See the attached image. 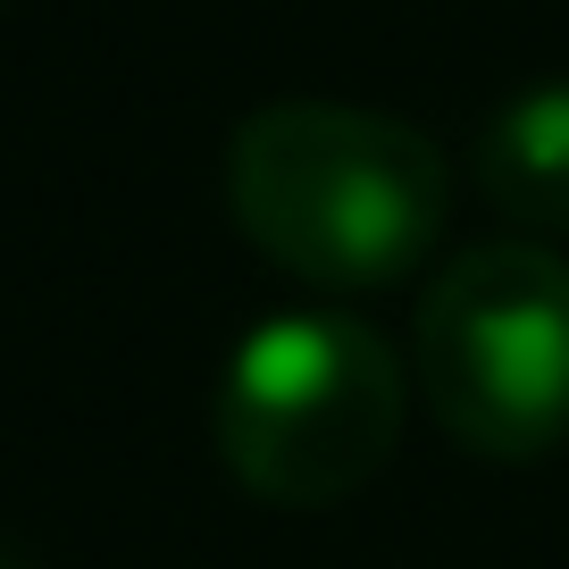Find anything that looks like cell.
Here are the masks:
<instances>
[{
    "label": "cell",
    "instance_id": "3",
    "mask_svg": "<svg viewBox=\"0 0 569 569\" xmlns=\"http://www.w3.org/2000/svg\"><path fill=\"white\" fill-rule=\"evenodd\" d=\"M419 393L478 461H545L569 445V260L495 234L419 293Z\"/></svg>",
    "mask_w": 569,
    "mask_h": 569
},
{
    "label": "cell",
    "instance_id": "5",
    "mask_svg": "<svg viewBox=\"0 0 569 569\" xmlns=\"http://www.w3.org/2000/svg\"><path fill=\"white\" fill-rule=\"evenodd\" d=\"M0 569H34V561H26V552H9V545H0Z\"/></svg>",
    "mask_w": 569,
    "mask_h": 569
},
{
    "label": "cell",
    "instance_id": "1",
    "mask_svg": "<svg viewBox=\"0 0 569 569\" xmlns=\"http://www.w3.org/2000/svg\"><path fill=\"white\" fill-rule=\"evenodd\" d=\"M227 210L260 260L319 293H377L445 243L452 168L410 118L268 101L227 142Z\"/></svg>",
    "mask_w": 569,
    "mask_h": 569
},
{
    "label": "cell",
    "instance_id": "4",
    "mask_svg": "<svg viewBox=\"0 0 569 569\" xmlns=\"http://www.w3.org/2000/svg\"><path fill=\"white\" fill-rule=\"evenodd\" d=\"M469 168H478V193L495 201L519 234H536V243L569 234V76L519 84L511 101L486 118Z\"/></svg>",
    "mask_w": 569,
    "mask_h": 569
},
{
    "label": "cell",
    "instance_id": "2",
    "mask_svg": "<svg viewBox=\"0 0 569 569\" xmlns=\"http://www.w3.org/2000/svg\"><path fill=\"white\" fill-rule=\"evenodd\" d=\"M210 436L243 495L284 511L352 502L402 445V360L352 310H277L218 369Z\"/></svg>",
    "mask_w": 569,
    "mask_h": 569
}]
</instances>
